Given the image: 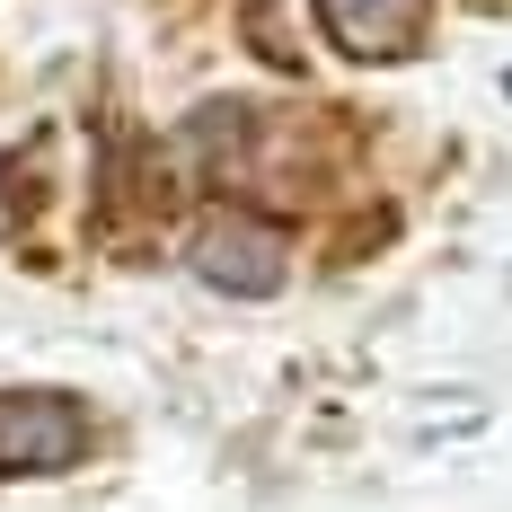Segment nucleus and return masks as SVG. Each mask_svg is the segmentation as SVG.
Returning a JSON list of instances; mask_svg holds the SVG:
<instances>
[{"label": "nucleus", "mask_w": 512, "mask_h": 512, "mask_svg": "<svg viewBox=\"0 0 512 512\" xmlns=\"http://www.w3.org/2000/svg\"><path fill=\"white\" fill-rule=\"evenodd\" d=\"M186 265H195V283L221 292V301H274V292L292 283V230L265 221V212L221 204V212H204V230L186 239Z\"/></svg>", "instance_id": "1"}, {"label": "nucleus", "mask_w": 512, "mask_h": 512, "mask_svg": "<svg viewBox=\"0 0 512 512\" xmlns=\"http://www.w3.org/2000/svg\"><path fill=\"white\" fill-rule=\"evenodd\" d=\"M89 460V407L71 389H0V477H62Z\"/></svg>", "instance_id": "2"}, {"label": "nucleus", "mask_w": 512, "mask_h": 512, "mask_svg": "<svg viewBox=\"0 0 512 512\" xmlns=\"http://www.w3.org/2000/svg\"><path fill=\"white\" fill-rule=\"evenodd\" d=\"M424 9L433 0H318V27L354 62H407L424 45Z\"/></svg>", "instance_id": "3"}, {"label": "nucleus", "mask_w": 512, "mask_h": 512, "mask_svg": "<svg viewBox=\"0 0 512 512\" xmlns=\"http://www.w3.org/2000/svg\"><path fill=\"white\" fill-rule=\"evenodd\" d=\"M504 89H512V80H504Z\"/></svg>", "instance_id": "4"}]
</instances>
